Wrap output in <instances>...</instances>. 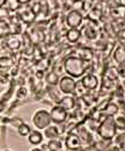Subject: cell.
Wrapping results in <instances>:
<instances>
[{"label":"cell","mask_w":125,"mask_h":151,"mask_svg":"<svg viewBox=\"0 0 125 151\" xmlns=\"http://www.w3.org/2000/svg\"><path fill=\"white\" fill-rule=\"evenodd\" d=\"M84 15L78 9H71L66 15V24L69 28H79L82 24Z\"/></svg>","instance_id":"obj_5"},{"label":"cell","mask_w":125,"mask_h":151,"mask_svg":"<svg viewBox=\"0 0 125 151\" xmlns=\"http://www.w3.org/2000/svg\"><path fill=\"white\" fill-rule=\"evenodd\" d=\"M59 106H61L64 109H66L69 112V111H71V109H73L75 107V100L72 96H70V95H66L63 99H60Z\"/></svg>","instance_id":"obj_14"},{"label":"cell","mask_w":125,"mask_h":151,"mask_svg":"<svg viewBox=\"0 0 125 151\" xmlns=\"http://www.w3.org/2000/svg\"><path fill=\"white\" fill-rule=\"evenodd\" d=\"M5 6L9 12H18L20 11V7H21L18 0H7Z\"/></svg>","instance_id":"obj_23"},{"label":"cell","mask_w":125,"mask_h":151,"mask_svg":"<svg viewBox=\"0 0 125 151\" xmlns=\"http://www.w3.org/2000/svg\"><path fill=\"white\" fill-rule=\"evenodd\" d=\"M14 66V60L9 56L0 57V72H6Z\"/></svg>","instance_id":"obj_12"},{"label":"cell","mask_w":125,"mask_h":151,"mask_svg":"<svg viewBox=\"0 0 125 151\" xmlns=\"http://www.w3.org/2000/svg\"><path fill=\"white\" fill-rule=\"evenodd\" d=\"M46 147L49 148L50 151H60L63 145H61V142L60 141H58L57 138H54V139L49 141V143H48Z\"/></svg>","instance_id":"obj_24"},{"label":"cell","mask_w":125,"mask_h":151,"mask_svg":"<svg viewBox=\"0 0 125 151\" xmlns=\"http://www.w3.org/2000/svg\"><path fill=\"white\" fill-rule=\"evenodd\" d=\"M6 151H9V150H6Z\"/></svg>","instance_id":"obj_41"},{"label":"cell","mask_w":125,"mask_h":151,"mask_svg":"<svg viewBox=\"0 0 125 151\" xmlns=\"http://www.w3.org/2000/svg\"><path fill=\"white\" fill-rule=\"evenodd\" d=\"M42 8H43V6H42V4H41V2H38V1H37V2H35V4H34L31 7H30V9H31V11L35 13L36 17H37V15H38V14L42 12Z\"/></svg>","instance_id":"obj_31"},{"label":"cell","mask_w":125,"mask_h":151,"mask_svg":"<svg viewBox=\"0 0 125 151\" xmlns=\"http://www.w3.org/2000/svg\"><path fill=\"white\" fill-rule=\"evenodd\" d=\"M88 62L81 59L78 56H69L64 60V71L72 78H80L87 71Z\"/></svg>","instance_id":"obj_1"},{"label":"cell","mask_w":125,"mask_h":151,"mask_svg":"<svg viewBox=\"0 0 125 151\" xmlns=\"http://www.w3.org/2000/svg\"><path fill=\"white\" fill-rule=\"evenodd\" d=\"M97 134L104 141H110L116 136L117 128H116L114 116H106V119L100 123L97 128Z\"/></svg>","instance_id":"obj_2"},{"label":"cell","mask_w":125,"mask_h":151,"mask_svg":"<svg viewBox=\"0 0 125 151\" xmlns=\"http://www.w3.org/2000/svg\"><path fill=\"white\" fill-rule=\"evenodd\" d=\"M58 86H59V90L64 94H71V93H74V91H75L76 83H75L74 78H72L70 76H64L63 78L59 79Z\"/></svg>","instance_id":"obj_4"},{"label":"cell","mask_w":125,"mask_h":151,"mask_svg":"<svg viewBox=\"0 0 125 151\" xmlns=\"http://www.w3.org/2000/svg\"><path fill=\"white\" fill-rule=\"evenodd\" d=\"M30 132H31L30 127L27 126V124H24V123H22V124L19 127V134L22 135V136H28Z\"/></svg>","instance_id":"obj_27"},{"label":"cell","mask_w":125,"mask_h":151,"mask_svg":"<svg viewBox=\"0 0 125 151\" xmlns=\"http://www.w3.org/2000/svg\"><path fill=\"white\" fill-rule=\"evenodd\" d=\"M102 15H103L102 9H100L99 7H93L89 12H88L87 18H88V20H90V21H99V20H101Z\"/></svg>","instance_id":"obj_16"},{"label":"cell","mask_w":125,"mask_h":151,"mask_svg":"<svg viewBox=\"0 0 125 151\" xmlns=\"http://www.w3.org/2000/svg\"><path fill=\"white\" fill-rule=\"evenodd\" d=\"M45 80L49 85L56 86L59 83V75L56 71H50L48 75H45Z\"/></svg>","instance_id":"obj_20"},{"label":"cell","mask_w":125,"mask_h":151,"mask_svg":"<svg viewBox=\"0 0 125 151\" xmlns=\"http://www.w3.org/2000/svg\"><path fill=\"white\" fill-rule=\"evenodd\" d=\"M18 1H19V4H20L21 6H24V5H28V4H29L31 0H18Z\"/></svg>","instance_id":"obj_36"},{"label":"cell","mask_w":125,"mask_h":151,"mask_svg":"<svg viewBox=\"0 0 125 151\" xmlns=\"http://www.w3.org/2000/svg\"><path fill=\"white\" fill-rule=\"evenodd\" d=\"M115 123H116V128L117 129H121V130H125V117L124 116H119L115 120Z\"/></svg>","instance_id":"obj_30"},{"label":"cell","mask_w":125,"mask_h":151,"mask_svg":"<svg viewBox=\"0 0 125 151\" xmlns=\"http://www.w3.org/2000/svg\"><path fill=\"white\" fill-rule=\"evenodd\" d=\"M78 57H80L81 59L88 62V60H90V59L93 58V52L90 51L89 49H82V50L80 51V55Z\"/></svg>","instance_id":"obj_25"},{"label":"cell","mask_w":125,"mask_h":151,"mask_svg":"<svg viewBox=\"0 0 125 151\" xmlns=\"http://www.w3.org/2000/svg\"><path fill=\"white\" fill-rule=\"evenodd\" d=\"M93 7H94V4H93L91 0H82L81 1V8H82V11H85V12L88 13Z\"/></svg>","instance_id":"obj_26"},{"label":"cell","mask_w":125,"mask_h":151,"mask_svg":"<svg viewBox=\"0 0 125 151\" xmlns=\"http://www.w3.org/2000/svg\"><path fill=\"white\" fill-rule=\"evenodd\" d=\"M6 45L9 50L16 51L23 47V38L20 34H11L6 38Z\"/></svg>","instance_id":"obj_7"},{"label":"cell","mask_w":125,"mask_h":151,"mask_svg":"<svg viewBox=\"0 0 125 151\" xmlns=\"http://www.w3.org/2000/svg\"><path fill=\"white\" fill-rule=\"evenodd\" d=\"M112 57H114V60L121 65V64H124L125 63V47L124 45H117L114 54H112Z\"/></svg>","instance_id":"obj_11"},{"label":"cell","mask_w":125,"mask_h":151,"mask_svg":"<svg viewBox=\"0 0 125 151\" xmlns=\"http://www.w3.org/2000/svg\"><path fill=\"white\" fill-rule=\"evenodd\" d=\"M111 14H112V17H115L117 19H125V6L122 4L116 5L111 9Z\"/></svg>","instance_id":"obj_17"},{"label":"cell","mask_w":125,"mask_h":151,"mask_svg":"<svg viewBox=\"0 0 125 151\" xmlns=\"http://www.w3.org/2000/svg\"><path fill=\"white\" fill-rule=\"evenodd\" d=\"M18 17L21 22L23 23H31L34 20L36 19V14L30 9V8H26V9H22L21 12L18 13Z\"/></svg>","instance_id":"obj_10"},{"label":"cell","mask_w":125,"mask_h":151,"mask_svg":"<svg viewBox=\"0 0 125 151\" xmlns=\"http://www.w3.org/2000/svg\"><path fill=\"white\" fill-rule=\"evenodd\" d=\"M91 1H95V0H91Z\"/></svg>","instance_id":"obj_40"},{"label":"cell","mask_w":125,"mask_h":151,"mask_svg":"<svg viewBox=\"0 0 125 151\" xmlns=\"http://www.w3.org/2000/svg\"><path fill=\"white\" fill-rule=\"evenodd\" d=\"M50 116H51V121L57 123V124H61L66 121L69 114H67V111L64 109L61 106H54V108L51 109L50 112Z\"/></svg>","instance_id":"obj_6"},{"label":"cell","mask_w":125,"mask_h":151,"mask_svg":"<svg viewBox=\"0 0 125 151\" xmlns=\"http://www.w3.org/2000/svg\"><path fill=\"white\" fill-rule=\"evenodd\" d=\"M117 113H118V106L114 102L107 104V106L101 111V115H104V116H114Z\"/></svg>","instance_id":"obj_15"},{"label":"cell","mask_w":125,"mask_h":151,"mask_svg":"<svg viewBox=\"0 0 125 151\" xmlns=\"http://www.w3.org/2000/svg\"><path fill=\"white\" fill-rule=\"evenodd\" d=\"M119 35H121V37L124 38V40H125V28L121 29V32H119Z\"/></svg>","instance_id":"obj_37"},{"label":"cell","mask_w":125,"mask_h":151,"mask_svg":"<svg viewBox=\"0 0 125 151\" xmlns=\"http://www.w3.org/2000/svg\"><path fill=\"white\" fill-rule=\"evenodd\" d=\"M6 1L7 0H0V7H4L6 5Z\"/></svg>","instance_id":"obj_38"},{"label":"cell","mask_w":125,"mask_h":151,"mask_svg":"<svg viewBox=\"0 0 125 151\" xmlns=\"http://www.w3.org/2000/svg\"><path fill=\"white\" fill-rule=\"evenodd\" d=\"M9 17H11V12L6 7H0V20L6 21L9 19Z\"/></svg>","instance_id":"obj_28"},{"label":"cell","mask_w":125,"mask_h":151,"mask_svg":"<svg viewBox=\"0 0 125 151\" xmlns=\"http://www.w3.org/2000/svg\"><path fill=\"white\" fill-rule=\"evenodd\" d=\"M28 139H29V143L34 144V145H38L42 143L43 141V135L39 132H31L29 135H28Z\"/></svg>","instance_id":"obj_18"},{"label":"cell","mask_w":125,"mask_h":151,"mask_svg":"<svg viewBox=\"0 0 125 151\" xmlns=\"http://www.w3.org/2000/svg\"><path fill=\"white\" fill-rule=\"evenodd\" d=\"M84 34L85 36L88 38V40H95L96 38V35H97V32L96 29L94 28V26H86L84 27Z\"/></svg>","instance_id":"obj_22"},{"label":"cell","mask_w":125,"mask_h":151,"mask_svg":"<svg viewBox=\"0 0 125 151\" xmlns=\"http://www.w3.org/2000/svg\"><path fill=\"white\" fill-rule=\"evenodd\" d=\"M31 151H43L42 149H33Z\"/></svg>","instance_id":"obj_39"},{"label":"cell","mask_w":125,"mask_h":151,"mask_svg":"<svg viewBox=\"0 0 125 151\" xmlns=\"http://www.w3.org/2000/svg\"><path fill=\"white\" fill-rule=\"evenodd\" d=\"M74 92L80 95L86 94V88L84 87V85L81 84V81H80V83H76V86H75V91H74Z\"/></svg>","instance_id":"obj_32"},{"label":"cell","mask_w":125,"mask_h":151,"mask_svg":"<svg viewBox=\"0 0 125 151\" xmlns=\"http://www.w3.org/2000/svg\"><path fill=\"white\" fill-rule=\"evenodd\" d=\"M65 145L70 151H78L81 148V138L75 134H69L65 139Z\"/></svg>","instance_id":"obj_8"},{"label":"cell","mask_w":125,"mask_h":151,"mask_svg":"<svg viewBox=\"0 0 125 151\" xmlns=\"http://www.w3.org/2000/svg\"><path fill=\"white\" fill-rule=\"evenodd\" d=\"M116 72H117V76H118L119 78H122V79H125V63H124V64H121V65H118V68H117Z\"/></svg>","instance_id":"obj_33"},{"label":"cell","mask_w":125,"mask_h":151,"mask_svg":"<svg viewBox=\"0 0 125 151\" xmlns=\"http://www.w3.org/2000/svg\"><path fill=\"white\" fill-rule=\"evenodd\" d=\"M45 136L50 139H54V138H57L59 136V129L56 127V126H49L48 128H45Z\"/></svg>","instance_id":"obj_21"},{"label":"cell","mask_w":125,"mask_h":151,"mask_svg":"<svg viewBox=\"0 0 125 151\" xmlns=\"http://www.w3.org/2000/svg\"><path fill=\"white\" fill-rule=\"evenodd\" d=\"M114 84H115V80L114 79H110L108 77H104L103 78V85H102V87H104L106 90H111L114 87Z\"/></svg>","instance_id":"obj_29"},{"label":"cell","mask_w":125,"mask_h":151,"mask_svg":"<svg viewBox=\"0 0 125 151\" xmlns=\"http://www.w3.org/2000/svg\"><path fill=\"white\" fill-rule=\"evenodd\" d=\"M11 35V26L7 21L0 20V38H5Z\"/></svg>","instance_id":"obj_19"},{"label":"cell","mask_w":125,"mask_h":151,"mask_svg":"<svg viewBox=\"0 0 125 151\" xmlns=\"http://www.w3.org/2000/svg\"><path fill=\"white\" fill-rule=\"evenodd\" d=\"M66 38L70 43H76L81 38V30L78 28H70L66 32Z\"/></svg>","instance_id":"obj_13"},{"label":"cell","mask_w":125,"mask_h":151,"mask_svg":"<svg viewBox=\"0 0 125 151\" xmlns=\"http://www.w3.org/2000/svg\"><path fill=\"white\" fill-rule=\"evenodd\" d=\"M16 94H18V98L23 99V98H26V96H27L28 91H27V88H24V87H20V88L18 90V92H16Z\"/></svg>","instance_id":"obj_34"},{"label":"cell","mask_w":125,"mask_h":151,"mask_svg":"<svg viewBox=\"0 0 125 151\" xmlns=\"http://www.w3.org/2000/svg\"><path fill=\"white\" fill-rule=\"evenodd\" d=\"M51 116L50 112L45 111V109H39L37 111L34 116H33V123L38 130H43L45 128H48L51 124Z\"/></svg>","instance_id":"obj_3"},{"label":"cell","mask_w":125,"mask_h":151,"mask_svg":"<svg viewBox=\"0 0 125 151\" xmlns=\"http://www.w3.org/2000/svg\"><path fill=\"white\" fill-rule=\"evenodd\" d=\"M81 84L84 85V87L88 91H93V90H96L97 86H99V79L96 76H94L93 73H88V75H85L81 79Z\"/></svg>","instance_id":"obj_9"},{"label":"cell","mask_w":125,"mask_h":151,"mask_svg":"<svg viewBox=\"0 0 125 151\" xmlns=\"http://www.w3.org/2000/svg\"><path fill=\"white\" fill-rule=\"evenodd\" d=\"M43 77H44V71H43V70H38V71L36 72V78H37V79L41 80V79H43Z\"/></svg>","instance_id":"obj_35"}]
</instances>
